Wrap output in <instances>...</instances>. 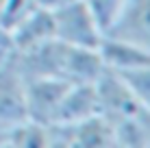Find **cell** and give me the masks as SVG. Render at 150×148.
Here are the masks:
<instances>
[{"label":"cell","instance_id":"cell-11","mask_svg":"<svg viewBox=\"0 0 150 148\" xmlns=\"http://www.w3.org/2000/svg\"><path fill=\"white\" fill-rule=\"evenodd\" d=\"M83 2L94 11V15L98 18V22H100V26L105 28V35H107V30L120 15L126 0H83Z\"/></svg>","mask_w":150,"mask_h":148},{"label":"cell","instance_id":"cell-1","mask_svg":"<svg viewBox=\"0 0 150 148\" xmlns=\"http://www.w3.org/2000/svg\"><path fill=\"white\" fill-rule=\"evenodd\" d=\"M54 39L79 48H100L105 39V28L83 0H72L59 9H52Z\"/></svg>","mask_w":150,"mask_h":148},{"label":"cell","instance_id":"cell-14","mask_svg":"<svg viewBox=\"0 0 150 148\" xmlns=\"http://www.w3.org/2000/svg\"><path fill=\"white\" fill-rule=\"evenodd\" d=\"M72 2V0H35V4L41 9H48V11H52V9H59V7H63V4H68Z\"/></svg>","mask_w":150,"mask_h":148},{"label":"cell","instance_id":"cell-8","mask_svg":"<svg viewBox=\"0 0 150 148\" xmlns=\"http://www.w3.org/2000/svg\"><path fill=\"white\" fill-rule=\"evenodd\" d=\"M54 126L41 124L35 120H24L9 129L7 144L11 148H48L52 142Z\"/></svg>","mask_w":150,"mask_h":148},{"label":"cell","instance_id":"cell-17","mask_svg":"<svg viewBox=\"0 0 150 148\" xmlns=\"http://www.w3.org/2000/svg\"><path fill=\"white\" fill-rule=\"evenodd\" d=\"M2 2H4V0H0V7H2Z\"/></svg>","mask_w":150,"mask_h":148},{"label":"cell","instance_id":"cell-13","mask_svg":"<svg viewBox=\"0 0 150 148\" xmlns=\"http://www.w3.org/2000/svg\"><path fill=\"white\" fill-rule=\"evenodd\" d=\"M48 148H70V142L68 137H65L63 129H59V126H54V133H52V142H50Z\"/></svg>","mask_w":150,"mask_h":148},{"label":"cell","instance_id":"cell-2","mask_svg":"<svg viewBox=\"0 0 150 148\" xmlns=\"http://www.w3.org/2000/svg\"><path fill=\"white\" fill-rule=\"evenodd\" d=\"M68 81L57 76H28L24 100H26V120L54 126V118L63 103L65 91L70 89Z\"/></svg>","mask_w":150,"mask_h":148},{"label":"cell","instance_id":"cell-16","mask_svg":"<svg viewBox=\"0 0 150 148\" xmlns=\"http://www.w3.org/2000/svg\"><path fill=\"white\" fill-rule=\"evenodd\" d=\"M0 148H11V146H9V144H7V142H4V144H2V146H0Z\"/></svg>","mask_w":150,"mask_h":148},{"label":"cell","instance_id":"cell-12","mask_svg":"<svg viewBox=\"0 0 150 148\" xmlns=\"http://www.w3.org/2000/svg\"><path fill=\"white\" fill-rule=\"evenodd\" d=\"M13 52V44H11V35L7 28L0 26V61H4L9 55Z\"/></svg>","mask_w":150,"mask_h":148},{"label":"cell","instance_id":"cell-7","mask_svg":"<svg viewBox=\"0 0 150 148\" xmlns=\"http://www.w3.org/2000/svg\"><path fill=\"white\" fill-rule=\"evenodd\" d=\"M63 129L65 137L70 142V148H115V135L113 126L105 115H94V118L79 122L72 126H59Z\"/></svg>","mask_w":150,"mask_h":148},{"label":"cell","instance_id":"cell-9","mask_svg":"<svg viewBox=\"0 0 150 148\" xmlns=\"http://www.w3.org/2000/svg\"><path fill=\"white\" fill-rule=\"evenodd\" d=\"M37 9L35 0H4L0 7V26L9 33Z\"/></svg>","mask_w":150,"mask_h":148},{"label":"cell","instance_id":"cell-15","mask_svg":"<svg viewBox=\"0 0 150 148\" xmlns=\"http://www.w3.org/2000/svg\"><path fill=\"white\" fill-rule=\"evenodd\" d=\"M7 135H9V129H4V126H0V146L7 142Z\"/></svg>","mask_w":150,"mask_h":148},{"label":"cell","instance_id":"cell-10","mask_svg":"<svg viewBox=\"0 0 150 148\" xmlns=\"http://www.w3.org/2000/svg\"><path fill=\"white\" fill-rule=\"evenodd\" d=\"M115 72V70H113ZM122 76V81L128 85L133 96L142 103L146 109H150V68H137V70H124L115 72Z\"/></svg>","mask_w":150,"mask_h":148},{"label":"cell","instance_id":"cell-3","mask_svg":"<svg viewBox=\"0 0 150 148\" xmlns=\"http://www.w3.org/2000/svg\"><path fill=\"white\" fill-rule=\"evenodd\" d=\"M26 76L9 55L0 63V126L11 129L26 120Z\"/></svg>","mask_w":150,"mask_h":148},{"label":"cell","instance_id":"cell-18","mask_svg":"<svg viewBox=\"0 0 150 148\" xmlns=\"http://www.w3.org/2000/svg\"><path fill=\"white\" fill-rule=\"evenodd\" d=\"M0 63H2V61H0Z\"/></svg>","mask_w":150,"mask_h":148},{"label":"cell","instance_id":"cell-4","mask_svg":"<svg viewBox=\"0 0 150 148\" xmlns=\"http://www.w3.org/2000/svg\"><path fill=\"white\" fill-rule=\"evenodd\" d=\"M107 37L120 39L150 52V0H126Z\"/></svg>","mask_w":150,"mask_h":148},{"label":"cell","instance_id":"cell-6","mask_svg":"<svg viewBox=\"0 0 150 148\" xmlns=\"http://www.w3.org/2000/svg\"><path fill=\"white\" fill-rule=\"evenodd\" d=\"M13 52H26L37 46L54 39V26H52V13L48 9L37 7L24 22H20L11 33Z\"/></svg>","mask_w":150,"mask_h":148},{"label":"cell","instance_id":"cell-5","mask_svg":"<svg viewBox=\"0 0 150 148\" xmlns=\"http://www.w3.org/2000/svg\"><path fill=\"white\" fill-rule=\"evenodd\" d=\"M100 115V98L96 83H72L54 118V126H72Z\"/></svg>","mask_w":150,"mask_h":148}]
</instances>
